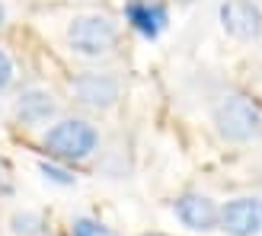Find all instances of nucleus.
Masks as SVG:
<instances>
[{"label":"nucleus","mask_w":262,"mask_h":236,"mask_svg":"<svg viewBox=\"0 0 262 236\" xmlns=\"http://www.w3.org/2000/svg\"><path fill=\"white\" fill-rule=\"evenodd\" d=\"M211 125L227 144H256L262 140V106L246 93H221L211 106Z\"/></svg>","instance_id":"f257e3e1"},{"label":"nucleus","mask_w":262,"mask_h":236,"mask_svg":"<svg viewBox=\"0 0 262 236\" xmlns=\"http://www.w3.org/2000/svg\"><path fill=\"white\" fill-rule=\"evenodd\" d=\"M45 150L48 156L64 163H80L86 156H93L99 147V131L86 122V118H61L45 131Z\"/></svg>","instance_id":"f03ea898"},{"label":"nucleus","mask_w":262,"mask_h":236,"mask_svg":"<svg viewBox=\"0 0 262 236\" xmlns=\"http://www.w3.org/2000/svg\"><path fill=\"white\" fill-rule=\"evenodd\" d=\"M68 45L74 55L102 58L119 45V26L102 13H80L68 26Z\"/></svg>","instance_id":"7ed1b4c3"},{"label":"nucleus","mask_w":262,"mask_h":236,"mask_svg":"<svg viewBox=\"0 0 262 236\" xmlns=\"http://www.w3.org/2000/svg\"><path fill=\"white\" fill-rule=\"evenodd\" d=\"M217 230L227 236H259L262 233V195H237L221 204Z\"/></svg>","instance_id":"20e7f679"},{"label":"nucleus","mask_w":262,"mask_h":236,"mask_svg":"<svg viewBox=\"0 0 262 236\" xmlns=\"http://www.w3.org/2000/svg\"><path fill=\"white\" fill-rule=\"evenodd\" d=\"M71 93L74 99L86 109H96V112H106L112 109L122 96V83L115 74H99V70H83L71 80Z\"/></svg>","instance_id":"39448f33"},{"label":"nucleus","mask_w":262,"mask_h":236,"mask_svg":"<svg viewBox=\"0 0 262 236\" xmlns=\"http://www.w3.org/2000/svg\"><path fill=\"white\" fill-rule=\"evenodd\" d=\"M221 29L237 42H256L262 38V10L253 0H224L217 10Z\"/></svg>","instance_id":"423d86ee"},{"label":"nucleus","mask_w":262,"mask_h":236,"mask_svg":"<svg viewBox=\"0 0 262 236\" xmlns=\"http://www.w3.org/2000/svg\"><path fill=\"white\" fill-rule=\"evenodd\" d=\"M173 214L182 227H189L195 233H211L217 230V214L221 207L208 198V195H199V192H186L173 201Z\"/></svg>","instance_id":"0eeeda50"},{"label":"nucleus","mask_w":262,"mask_h":236,"mask_svg":"<svg viewBox=\"0 0 262 236\" xmlns=\"http://www.w3.org/2000/svg\"><path fill=\"white\" fill-rule=\"evenodd\" d=\"M125 22L135 29L141 38H154L166 29L169 13L163 0H128L125 4Z\"/></svg>","instance_id":"6e6552de"},{"label":"nucleus","mask_w":262,"mask_h":236,"mask_svg":"<svg viewBox=\"0 0 262 236\" xmlns=\"http://www.w3.org/2000/svg\"><path fill=\"white\" fill-rule=\"evenodd\" d=\"M13 112H16V118L23 125H45L48 118L58 115V102H55V96H51L48 89L32 86L16 99V109Z\"/></svg>","instance_id":"1a4fd4ad"},{"label":"nucleus","mask_w":262,"mask_h":236,"mask_svg":"<svg viewBox=\"0 0 262 236\" xmlns=\"http://www.w3.org/2000/svg\"><path fill=\"white\" fill-rule=\"evenodd\" d=\"M10 230H13V236H48L45 217L35 211H16L10 217Z\"/></svg>","instance_id":"9d476101"},{"label":"nucleus","mask_w":262,"mask_h":236,"mask_svg":"<svg viewBox=\"0 0 262 236\" xmlns=\"http://www.w3.org/2000/svg\"><path fill=\"white\" fill-rule=\"evenodd\" d=\"M71 236H122L109 224H102L96 217H74L71 220Z\"/></svg>","instance_id":"9b49d317"},{"label":"nucleus","mask_w":262,"mask_h":236,"mask_svg":"<svg viewBox=\"0 0 262 236\" xmlns=\"http://www.w3.org/2000/svg\"><path fill=\"white\" fill-rule=\"evenodd\" d=\"M38 173H42L48 182H58V185H74V176L68 173V169H64V166H55V163H48V160L38 163Z\"/></svg>","instance_id":"f8f14e48"},{"label":"nucleus","mask_w":262,"mask_h":236,"mask_svg":"<svg viewBox=\"0 0 262 236\" xmlns=\"http://www.w3.org/2000/svg\"><path fill=\"white\" fill-rule=\"evenodd\" d=\"M13 83V61L4 48H0V89H7Z\"/></svg>","instance_id":"ddd939ff"},{"label":"nucleus","mask_w":262,"mask_h":236,"mask_svg":"<svg viewBox=\"0 0 262 236\" xmlns=\"http://www.w3.org/2000/svg\"><path fill=\"white\" fill-rule=\"evenodd\" d=\"M7 22V10H4V4H0V26Z\"/></svg>","instance_id":"4468645a"},{"label":"nucleus","mask_w":262,"mask_h":236,"mask_svg":"<svg viewBox=\"0 0 262 236\" xmlns=\"http://www.w3.org/2000/svg\"><path fill=\"white\" fill-rule=\"evenodd\" d=\"M179 4H192V0H179Z\"/></svg>","instance_id":"2eb2a0df"}]
</instances>
